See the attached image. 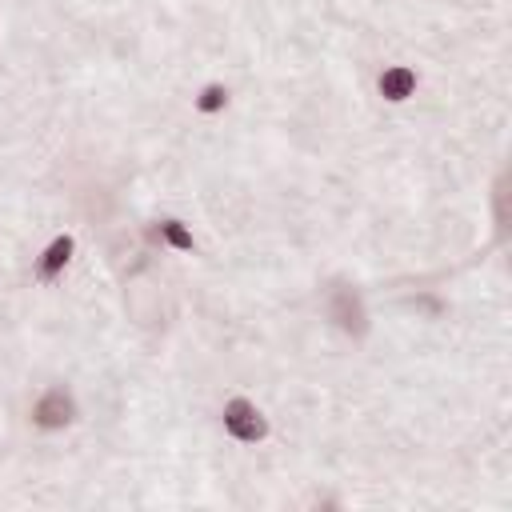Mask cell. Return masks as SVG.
Segmentation results:
<instances>
[{
    "mask_svg": "<svg viewBox=\"0 0 512 512\" xmlns=\"http://www.w3.org/2000/svg\"><path fill=\"white\" fill-rule=\"evenodd\" d=\"M224 432H228L232 440H240V444H256V440L268 436V420L260 416V408H256L252 400L236 396V400L224 404Z\"/></svg>",
    "mask_w": 512,
    "mask_h": 512,
    "instance_id": "cell-1",
    "label": "cell"
},
{
    "mask_svg": "<svg viewBox=\"0 0 512 512\" xmlns=\"http://www.w3.org/2000/svg\"><path fill=\"white\" fill-rule=\"evenodd\" d=\"M76 420V400L68 388H48L40 392V400L32 404V424L44 428V432H60Z\"/></svg>",
    "mask_w": 512,
    "mask_h": 512,
    "instance_id": "cell-2",
    "label": "cell"
},
{
    "mask_svg": "<svg viewBox=\"0 0 512 512\" xmlns=\"http://www.w3.org/2000/svg\"><path fill=\"white\" fill-rule=\"evenodd\" d=\"M328 316H332L348 336H364V328H368L364 304H360V296H356L348 284H336V288L328 292Z\"/></svg>",
    "mask_w": 512,
    "mask_h": 512,
    "instance_id": "cell-3",
    "label": "cell"
},
{
    "mask_svg": "<svg viewBox=\"0 0 512 512\" xmlns=\"http://www.w3.org/2000/svg\"><path fill=\"white\" fill-rule=\"evenodd\" d=\"M376 84H380V96H384V100L400 104V100H408V96L416 92V72H412L408 64H392V68L380 72Z\"/></svg>",
    "mask_w": 512,
    "mask_h": 512,
    "instance_id": "cell-4",
    "label": "cell"
},
{
    "mask_svg": "<svg viewBox=\"0 0 512 512\" xmlns=\"http://www.w3.org/2000/svg\"><path fill=\"white\" fill-rule=\"evenodd\" d=\"M68 260H72V236H56V240L40 252V260H36V276H40V280H56V276L68 268Z\"/></svg>",
    "mask_w": 512,
    "mask_h": 512,
    "instance_id": "cell-5",
    "label": "cell"
},
{
    "mask_svg": "<svg viewBox=\"0 0 512 512\" xmlns=\"http://www.w3.org/2000/svg\"><path fill=\"white\" fill-rule=\"evenodd\" d=\"M160 236H164L172 248H192V232H188L180 220H160Z\"/></svg>",
    "mask_w": 512,
    "mask_h": 512,
    "instance_id": "cell-6",
    "label": "cell"
},
{
    "mask_svg": "<svg viewBox=\"0 0 512 512\" xmlns=\"http://www.w3.org/2000/svg\"><path fill=\"white\" fill-rule=\"evenodd\" d=\"M224 104H228V92H224L220 84H208V88L196 96V108H200V112H220Z\"/></svg>",
    "mask_w": 512,
    "mask_h": 512,
    "instance_id": "cell-7",
    "label": "cell"
}]
</instances>
